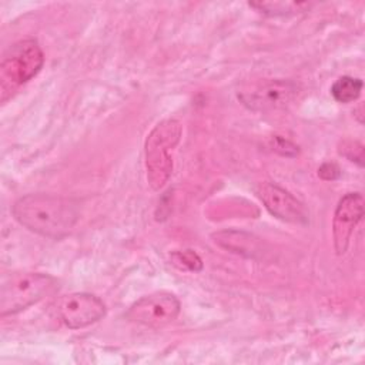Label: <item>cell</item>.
Listing matches in <instances>:
<instances>
[{
	"instance_id": "obj_1",
	"label": "cell",
	"mask_w": 365,
	"mask_h": 365,
	"mask_svg": "<svg viewBox=\"0 0 365 365\" xmlns=\"http://www.w3.org/2000/svg\"><path fill=\"white\" fill-rule=\"evenodd\" d=\"M11 212L14 220L29 231L54 240L67 235L80 217L77 201L44 192L20 197Z\"/></svg>"
},
{
	"instance_id": "obj_2",
	"label": "cell",
	"mask_w": 365,
	"mask_h": 365,
	"mask_svg": "<svg viewBox=\"0 0 365 365\" xmlns=\"http://www.w3.org/2000/svg\"><path fill=\"white\" fill-rule=\"evenodd\" d=\"M182 125L175 118L161 120L154 125L145 138L144 155L147 181L153 190H160L170 180L173 173L171 151L178 145Z\"/></svg>"
},
{
	"instance_id": "obj_3",
	"label": "cell",
	"mask_w": 365,
	"mask_h": 365,
	"mask_svg": "<svg viewBox=\"0 0 365 365\" xmlns=\"http://www.w3.org/2000/svg\"><path fill=\"white\" fill-rule=\"evenodd\" d=\"M58 289V281L43 272H13L0 287V315H14Z\"/></svg>"
},
{
	"instance_id": "obj_4",
	"label": "cell",
	"mask_w": 365,
	"mask_h": 365,
	"mask_svg": "<svg viewBox=\"0 0 365 365\" xmlns=\"http://www.w3.org/2000/svg\"><path fill=\"white\" fill-rule=\"evenodd\" d=\"M43 64L44 54L36 40L26 38L11 44L0 63L1 103L11 97L20 86L31 80L41 70Z\"/></svg>"
},
{
	"instance_id": "obj_5",
	"label": "cell",
	"mask_w": 365,
	"mask_h": 365,
	"mask_svg": "<svg viewBox=\"0 0 365 365\" xmlns=\"http://www.w3.org/2000/svg\"><path fill=\"white\" fill-rule=\"evenodd\" d=\"M181 309L178 298L167 291H157L137 299L127 311V318L148 328H161L173 322Z\"/></svg>"
},
{
	"instance_id": "obj_6",
	"label": "cell",
	"mask_w": 365,
	"mask_h": 365,
	"mask_svg": "<svg viewBox=\"0 0 365 365\" xmlns=\"http://www.w3.org/2000/svg\"><path fill=\"white\" fill-rule=\"evenodd\" d=\"M57 314L70 329H81L106 315L104 302L88 292H73L61 297L56 304Z\"/></svg>"
},
{
	"instance_id": "obj_7",
	"label": "cell",
	"mask_w": 365,
	"mask_h": 365,
	"mask_svg": "<svg viewBox=\"0 0 365 365\" xmlns=\"http://www.w3.org/2000/svg\"><path fill=\"white\" fill-rule=\"evenodd\" d=\"M295 94V83L289 80H268L251 90L242 91L238 98L254 111H272L287 107Z\"/></svg>"
},
{
	"instance_id": "obj_8",
	"label": "cell",
	"mask_w": 365,
	"mask_h": 365,
	"mask_svg": "<svg viewBox=\"0 0 365 365\" xmlns=\"http://www.w3.org/2000/svg\"><path fill=\"white\" fill-rule=\"evenodd\" d=\"M362 215L364 197L361 192H348L339 200L332 220L334 247L338 255L346 252L351 235L358 222L362 220Z\"/></svg>"
},
{
	"instance_id": "obj_9",
	"label": "cell",
	"mask_w": 365,
	"mask_h": 365,
	"mask_svg": "<svg viewBox=\"0 0 365 365\" xmlns=\"http://www.w3.org/2000/svg\"><path fill=\"white\" fill-rule=\"evenodd\" d=\"M257 195L274 217L292 224L308 222V212L305 207L292 194L279 185L272 182H262L257 188Z\"/></svg>"
},
{
	"instance_id": "obj_10",
	"label": "cell",
	"mask_w": 365,
	"mask_h": 365,
	"mask_svg": "<svg viewBox=\"0 0 365 365\" xmlns=\"http://www.w3.org/2000/svg\"><path fill=\"white\" fill-rule=\"evenodd\" d=\"M362 91V80L342 76L331 87V94L338 103H352L355 101Z\"/></svg>"
},
{
	"instance_id": "obj_11",
	"label": "cell",
	"mask_w": 365,
	"mask_h": 365,
	"mask_svg": "<svg viewBox=\"0 0 365 365\" xmlns=\"http://www.w3.org/2000/svg\"><path fill=\"white\" fill-rule=\"evenodd\" d=\"M171 261L175 267L185 271H201L202 269V259L200 255L192 250H184V251H174L171 254Z\"/></svg>"
},
{
	"instance_id": "obj_12",
	"label": "cell",
	"mask_w": 365,
	"mask_h": 365,
	"mask_svg": "<svg viewBox=\"0 0 365 365\" xmlns=\"http://www.w3.org/2000/svg\"><path fill=\"white\" fill-rule=\"evenodd\" d=\"M251 7L258 9L265 14H285L288 11H298L302 7H308V3H289V1H274V3H250Z\"/></svg>"
},
{
	"instance_id": "obj_13",
	"label": "cell",
	"mask_w": 365,
	"mask_h": 365,
	"mask_svg": "<svg viewBox=\"0 0 365 365\" xmlns=\"http://www.w3.org/2000/svg\"><path fill=\"white\" fill-rule=\"evenodd\" d=\"M272 150H275L277 153L285 157H294L298 154V147L292 144L289 140L279 135H275L272 138Z\"/></svg>"
},
{
	"instance_id": "obj_14",
	"label": "cell",
	"mask_w": 365,
	"mask_h": 365,
	"mask_svg": "<svg viewBox=\"0 0 365 365\" xmlns=\"http://www.w3.org/2000/svg\"><path fill=\"white\" fill-rule=\"evenodd\" d=\"M318 175L322 178V180H327V181H332L335 178L339 177V168L336 164L334 163H324L319 168H318Z\"/></svg>"
}]
</instances>
